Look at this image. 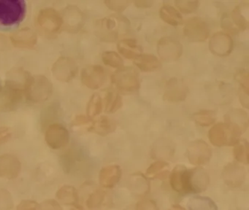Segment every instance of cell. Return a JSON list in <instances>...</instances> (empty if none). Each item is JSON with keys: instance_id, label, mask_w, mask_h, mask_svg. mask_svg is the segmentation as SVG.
I'll return each mask as SVG.
<instances>
[{"instance_id": "cell-28", "label": "cell", "mask_w": 249, "mask_h": 210, "mask_svg": "<svg viewBox=\"0 0 249 210\" xmlns=\"http://www.w3.org/2000/svg\"><path fill=\"white\" fill-rule=\"evenodd\" d=\"M189 210H218L216 204L211 198L205 196H194L188 202Z\"/></svg>"}, {"instance_id": "cell-34", "label": "cell", "mask_w": 249, "mask_h": 210, "mask_svg": "<svg viewBox=\"0 0 249 210\" xmlns=\"http://www.w3.org/2000/svg\"><path fill=\"white\" fill-rule=\"evenodd\" d=\"M123 105L122 97L119 93L108 92L106 96V112L107 113H114L119 110Z\"/></svg>"}, {"instance_id": "cell-17", "label": "cell", "mask_w": 249, "mask_h": 210, "mask_svg": "<svg viewBox=\"0 0 249 210\" xmlns=\"http://www.w3.org/2000/svg\"><path fill=\"white\" fill-rule=\"evenodd\" d=\"M21 163L19 159L12 154L0 156V177L14 179L19 176Z\"/></svg>"}, {"instance_id": "cell-50", "label": "cell", "mask_w": 249, "mask_h": 210, "mask_svg": "<svg viewBox=\"0 0 249 210\" xmlns=\"http://www.w3.org/2000/svg\"><path fill=\"white\" fill-rule=\"evenodd\" d=\"M134 4L139 8H149V7H152L154 1H148V0H138V1H134Z\"/></svg>"}, {"instance_id": "cell-49", "label": "cell", "mask_w": 249, "mask_h": 210, "mask_svg": "<svg viewBox=\"0 0 249 210\" xmlns=\"http://www.w3.org/2000/svg\"><path fill=\"white\" fill-rule=\"evenodd\" d=\"M239 97L241 102L242 105L246 109L249 108V93L243 90V89L240 88L239 90Z\"/></svg>"}, {"instance_id": "cell-12", "label": "cell", "mask_w": 249, "mask_h": 210, "mask_svg": "<svg viewBox=\"0 0 249 210\" xmlns=\"http://www.w3.org/2000/svg\"><path fill=\"white\" fill-rule=\"evenodd\" d=\"M65 29L71 33L79 32L85 23V16L81 10L75 5H69L64 10L62 16Z\"/></svg>"}, {"instance_id": "cell-13", "label": "cell", "mask_w": 249, "mask_h": 210, "mask_svg": "<svg viewBox=\"0 0 249 210\" xmlns=\"http://www.w3.org/2000/svg\"><path fill=\"white\" fill-rule=\"evenodd\" d=\"M24 94V86L7 80L2 92L4 108L7 110L15 109L21 103Z\"/></svg>"}, {"instance_id": "cell-45", "label": "cell", "mask_w": 249, "mask_h": 210, "mask_svg": "<svg viewBox=\"0 0 249 210\" xmlns=\"http://www.w3.org/2000/svg\"><path fill=\"white\" fill-rule=\"evenodd\" d=\"M136 210H160L157 204L152 200L143 199L138 201Z\"/></svg>"}, {"instance_id": "cell-14", "label": "cell", "mask_w": 249, "mask_h": 210, "mask_svg": "<svg viewBox=\"0 0 249 210\" xmlns=\"http://www.w3.org/2000/svg\"><path fill=\"white\" fill-rule=\"evenodd\" d=\"M170 183L172 189L178 193H191L189 169L182 165L176 166L170 174Z\"/></svg>"}, {"instance_id": "cell-9", "label": "cell", "mask_w": 249, "mask_h": 210, "mask_svg": "<svg viewBox=\"0 0 249 210\" xmlns=\"http://www.w3.org/2000/svg\"><path fill=\"white\" fill-rule=\"evenodd\" d=\"M78 70V65L73 58L60 57L53 64L52 74L56 80L68 83L76 76Z\"/></svg>"}, {"instance_id": "cell-10", "label": "cell", "mask_w": 249, "mask_h": 210, "mask_svg": "<svg viewBox=\"0 0 249 210\" xmlns=\"http://www.w3.org/2000/svg\"><path fill=\"white\" fill-rule=\"evenodd\" d=\"M45 140L51 148L59 150L69 143V131L61 124H51L46 128Z\"/></svg>"}, {"instance_id": "cell-25", "label": "cell", "mask_w": 249, "mask_h": 210, "mask_svg": "<svg viewBox=\"0 0 249 210\" xmlns=\"http://www.w3.org/2000/svg\"><path fill=\"white\" fill-rule=\"evenodd\" d=\"M118 51L124 58L134 60L142 52L141 46L135 39H125L119 41L117 45Z\"/></svg>"}, {"instance_id": "cell-53", "label": "cell", "mask_w": 249, "mask_h": 210, "mask_svg": "<svg viewBox=\"0 0 249 210\" xmlns=\"http://www.w3.org/2000/svg\"><path fill=\"white\" fill-rule=\"evenodd\" d=\"M71 210H84V208L80 205L79 204H77V205L74 206L73 208Z\"/></svg>"}, {"instance_id": "cell-6", "label": "cell", "mask_w": 249, "mask_h": 210, "mask_svg": "<svg viewBox=\"0 0 249 210\" xmlns=\"http://www.w3.org/2000/svg\"><path fill=\"white\" fill-rule=\"evenodd\" d=\"M157 52L161 59L166 62L178 61L183 53V46L178 39L171 36H164L157 44Z\"/></svg>"}, {"instance_id": "cell-20", "label": "cell", "mask_w": 249, "mask_h": 210, "mask_svg": "<svg viewBox=\"0 0 249 210\" xmlns=\"http://www.w3.org/2000/svg\"><path fill=\"white\" fill-rule=\"evenodd\" d=\"M210 183L208 172L202 168L189 169V186L191 193H199L205 191Z\"/></svg>"}, {"instance_id": "cell-2", "label": "cell", "mask_w": 249, "mask_h": 210, "mask_svg": "<svg viewBox=\"0 0 249 210\" xmlns=\"http://www.w3.org/2000/svg\"><path fill=\"white\" fill-rule=\"evenodd\" d=\"M53 93V85L44 75H29L24 86L26 97L33 102H46Z\"/></svg>"}, {"instance_id": "cell-19", "label": "cell", "mask_w": 249, "mask_h": 210, "mask_svg": "<svg viewBox=\"0 0 249 210\" xmlns=\"http://www.w3.org/2000/svg\"><path fill=\"white\" fill-rule=\"evenodd\" d=\"M222 177L228 186L231 188H239L244 182L246 171L241 165L230 163L224 167Z\"/></svg>"}, {"instance_id": "cell-4", "label": "cell", "mask_w": 249, "mask_h": 210, "mask_svg": "<svg viewBox=\"0 0 249 210\" xmlns=\"http://www.w3.org/2000/svg\"><path fill=\"white\" fill-rule=\"evenodd\" d=\"M113 86L121 92L133 93L140 88L138 73L130 67H122L116 70L111 76Z\"/></svg>"}, {"instance_id": "cell-23", "label": "cell", "mask_w": 249, "mask_h": 210, "mask_svg": "<svg viewBox=\"0 0 249 210\" xmlns=\"http://www.w3.org/2000/svg\"><path fill=\"white\" fill-rule=\"evenodd\" d=\"M134 64L145 72L157 71L161 67V62L155 55L141 53L134 59Z\"/></svg>"}, {"instance_id": "cell-43", "label": "cell", "mask_w": 249, "mask_h": 210, "mask_svg": "<svg viewBox=\"0 0 249 210\" xmlns=\"http://www.w3.org/2000/svg\"><path fill=\"white\" fill-rule=\"evenodd\" d=\"M169 165L167 162L159 160V161L154 162L147 169L146 175L148 176H155L157 174L162 172L163 169L168 167Z\"/></svg>"}, {"instance_id": "cell-7", "label": "cell", "mask_w": 249, "mask_h": 210, "mask_svg": "<svg viewBox=\"0 0 249 210\" xmlns=\"http://www.w3.org/2000/svg\"><path fill=\"white\" fill-rule=\"evenodd\" d=\"M186 154L192 164L198 166H203L211 160L212 149L203 140H195L188 146Z\"/></svg>"}, {"instance_id": "cell-32", "label": "cell", "mask_w": 249, "mask_h": 210, "mask_svg": "<svg viewBox=\"0 0 249 210\" xmlns=\"http://www.w3.org/2000/svg\"><path fill=\"white\" fill-rule=\"evenodd\" d=\"M234 157L240 163H249V142L246 140L239 141L234 147Z\"/></svg>"}, {"instance_id": "cell-30", "label": "cell", "mask_w": 249, "mask_h": 210, "mask_svg": "<svg viewBox=\"0 0 249 210\" xmlns=\"http://www.w3.org/2000/svg\"><path fill=\"white\" fill-rule=\"evenodd\" d=\"M103 108V99L100 95L95 93L91 96L88 105H87V117L91 119V118L97 116L101 113Z\"/></svg>"}, {"instance_id": "cell-35", "label": "cell", "mask_w": 249, "mask_h": 210, "mask_svg": "<svg viewBox=\"0 0 249 210\" xmlns=\"http://www.w3.org/2000/svg\"><path fill=\"white\" fill-rule=\"evenodd\" d=\"M106 198V191L101 189H97L90 194L89 196L87 198L86 204L89 210L100 208L104 203Z\"/></svg>"}, {"instance_id": "cell-15", "label": "cell", "mask_w": 249, "mask_h": 210, "mask_svg": "<svg viewBox=\"0 0 249 210\" xmlns=\"http://www.w3.org/2000/svg\"><path fill=\"white\" fill-rule=\"evenodd\" d=\"M232 38L224 32H217L210 39L209 49L214 55L218 56H227L233 50Z\"/></svg>"}, {"instance_id": "cell-3", "label": "cell", "mask_w": 249, "mask_h": 210, "mask_svg": "<svg viewBox=\"0 0 249 210\" xmlns=\"http://www.w3.org/2000/svg\"><path fill=\"white\" fill-rule=\"evenodd\" d=\"M27 4L23 0H0V25L12 26L24 20Z\"/></svg>"}, {"instance_id": "cell-41", "label": "cell", "mask_w": 249, "mask_h": 210, "mask_svg": "<svg viewBox=\"0 0 249 210\" xmlns=\"http://www.w3.org/2000/svg\"><path fill=\"white\" fill-rule=\"evenodd\" d=\"M131 1L127 0H107L105 1V4L110 10L117 13H122L127 8Z\"/></svg>"}, {"instance_id": "cell-44", "label": "cell", "mask_w": 249, "mask_h": 210, "mask_svg": "<svg viewBox=\"0 0 249 210\" xmlns=\"http://www.w3.org/2000/svg\"><path fill=\"white\" fill-rule=\"evenodd\" d=\"M37 210H63L60 203L55 199H47L38 204Z\"/></svg>"}, {"instance_id": "cell-47", "label": "cell", "mask_w": 249, "mask_h": 210, "mask_svg": "<svg viewBox=\"0 0 249 210\" xmlns=\"http://www.w3.org/2000/svg\"><path fill=\"white\" fill-rule=\"evenodd\" d=\"M11 138V133L10 132L9 128L6 127H1L0 128V144L7 142Z\"/></svg>"}, {"instance_id": "cell-38", "label": "cell", "mask_w": 249, "mask_h": 210, "mask_svg": "<svg viewBox=\"0 0 249 210\" xmlns=\"http://www.w3.org/2000/svg\"><path fill=\"white\" fill-rule=\"evenodd\" d=\"M58 112H59V107L57 105H50V106L46 107L43 110V114L41 115V122L43 124V127L49 123L51 121H53L58 116Z\"/></svg>"}, {"instance_id": "cell-52", "label": "cell", "mask_w": 249, "mask_h": 210, "mask_svg": "<svg viewBox=\"0 0 249 210\" xmlns=\"http://www.w3.org/2000/svg\"><path fill=\"white\" fill-rule=\"evenodd\" d=\"M170 210H186V209L183 208L181 206L178 205V204H176V205H173V207L170 208Z\"/></svg>"}, {"instance_id": "cell-18", "label": "cell", "mask_w": 249, "mask_h": 210, "mask_svg": "<svg viewBox=\"0 0 249 210\" xmlns=\"http://www.w3.org/2000/svg\"><path fill=\"white\" fill-rule=\"evenodd\" d=\"M189 90L183 81L171 78L166 84L164 99L170 102H180L186 99Z\"/></svg>"}, {"instance_id": "cell-1", "label": "cell", "mask_w": 249, "mask_h": 210, "mask_svg": "<svg viewBox=\"0 0 249 210\" xmlns=\"http://www.w3.org/2000/svg\"><path fill=\"white\" fill-rule=\"evenodd\" d=\"M245 131L231 122H218L208 132V139L213 145L216 147L234 146L240 141V136Z\"/></svg>"}, {"instance_id": "cell-5", "label": "cell", "mask_w": 249, "mask_h": 210, "mask_svg": "<svg viewBox=\"0 0 249 210\" xmlns=\"http://www.w3.org/2000/svg\"><path fill=\"white\" fill-rule=\"evenodd\" d=\"M39 28L46 35H56L62 27V16L53 8L42 9L37 17Z\"/></svg>"}, {"instance_id": "cell-33", "label": "cell", "mask_w": 249, "mask_h": 210, "mask_svg": "<svg viewBox=\"0 0 249 210\" xmlns=\"http://www.w3.org/2000/svg\"><path fill=\"white\" fill-rule=\"evenodd\" d=\"M102 60L106 65L112 68L120 69L124 66L123 58L115 51H105L102 55Z\"/></svg>"}, {"instance_id": "cell-46", "label": "cell", "mask_w": 249, "mask_h": 210, "mask_svg": "<svg viewBox=\"0 0 249 210\" xmlns=\"http://www.w3.org/2000/svg\"><path fill=\"white\" fill-rule=\"evenodd\" d=\"M38 203L34 200H22L17 207L16 210H37Z\"/></svg>"}, {"instance_id": "cell-42", "label": "cell", "mask_w": 249, "mask_h": 210, "mask_svg": "<svg viewBox=\"0 0 249 210\" xmlns=\"http://www.w3.org/2000/svg\"><path fill=\"white\" fill-rule=\"evenodd\" d=\"M235 79L239 84L240 85V88L249 93V72L246 70H239L235 74Z\"/></svg>"}, {"instance_id": "cell-48", "label": "cell", "mask_w": 249, "mask_h": 210, "mask_svg": "<svg viewBox=\"0 0 249 210\" xmlns=\"http://www.w3.org/2000/svg\"><path fill=\"white\" fill-rule=\"evenodd\" d=\"M91 121V119H90L88 117L84 116V115H78V116L75 117L72 124L74 125L78 126V125H86V124L89 123Z\"/></svg>"}, {"instance_id": "cell-54", "label": "cell", "mask_w": 249, "mask_h": 210, "mask_svg": "<svg viewBox=\"0 0 249 210\" xmlns=\"http://www.w3.org/2000/svg\"><path fill=\"white\" fill-rule=\"evenodd\" d=\"M0 91H2V84H1V80H0Z\"/></svg>"}, {"instance_id": "cell-22", "label": "cell", "mask_w": 249, "mask_h": 210, "mask_svg": "<svg viewBox=\"0 0 249 210\" xmlns=\"http://www.w3.org/2000/svg\"><path fill=\"white\" fill-rule=\"evenodd\" d=\"M11 41L17 48H32L37 44V35L30 28H23L11 35Z\"/></svg>"}, {"instance_id": "cell-26", "label": "cell", "mask_w": 249, "mask_h": 210, "mask_svg": "<svg viewBox=\"0 0 249 210\" xmlns=\"http://www.w3.org/2000/svg\"><path fill=\"white\" fill-rule=\"evenodd\" d=\"M116 122L107 116H101L93 122L90 131L100 136H107L116 131Z\"/></svg>"}, {"instance_id": "cell-39", "label": "cell", "mask_w": 249, "mask_h": 210, "mask_svg": "<svg viewBox=\"0 0 249 210\" xmlns=\"http://www.w3.org/2000/svg\"><path fill=\"white\" fill-rule=\"evenodd\" d=\"M167 141H161L157 142V146H155V150H154L153 153L155 155V157H158L157 158H161L169 157L174 153V149L173 145L165 147L167 144Z\"/></svg>"}, {"instance_id": "cell-37", "label": "cell", "mask_w": 249, "mask_h": 210, "mask_svg": "<svg viewBox=\"0 0 249 210\" xmlns=\"http://www.w3.org/2000/svg\"><path fill=\"white\" fill-rule=\"evenodd\" d=\"M175 4L181 13H185V14H190L197 10L199 2L198 1L177 0V1H175Z\"/></svg>"}, {"instance_id": "cell-8", "label": "cell", "mask_w": 249, "mask_h": 210, "mask_svg": "<svg viewBox=\"0 0 249 210\" xmlns=\"http://www.w3.org/2000/svg\"><path fill=\"white\" fill-rule=\"evenodd\" d=\"M183 35L190 42H204L209 36V27L200 18L193 17L185 23Z\"/></svg>"}, {"instance_id": "cell-36", "label": "cell", "mask_w": 249, "mask_h": 210, "mask_svg": "<svg viewBox=\"0 0 249 210\" xmlns=\"http://www.w3.org/2000/svg\"><path fill=\"white\" fill-rule=\"evenodd\" d=\"M231 20L236 25L237 29L241 31H245L248 26V20L242 13V9L240 5L237 6L231 13Z\"/></svg>"}, {"instance_id": "cell-27", "label": "cell", "mask_w": 249, "mask_h": 210, "mask_svg": "<svg viewBox=\"0 0 249 210\" xmlns=\"http://www.w3.org/2000/svg\"><path fill=\"white\" fill-rule=\"evenodd\" d=\"M160 16L161 20L171 26H177L183 23V16L171 5L162 6L160 10Z\"/></svg>"}, {"instance_id": "cell-21", "label": "cell", "mask_w": 249, "mask_h": 210, "mask_svg": "<svg viewBox=\"0 0 249 210\" xmlns=\"http://www.w3.org/2000/svg\"><path fill=\"white\" fill-rule=\"evenodd\" d=\"M122 171L118 165L105 166L99 174V182L104 188H113L122 178Z\"/></svg>"}, {"instance_id": "cell-16", "label": "cell", "mask_w": 249, "mask_h": 210, "mask_svg": "<svg viewBox=\"0 0 249 210\" xmlns=\"http://www.w3.org/2000/svg\"><path fill=\"white\" fill-rule=\"evenodd\" d=\"M117 22L113 18H104L97 20L96 36L103 42H113L118 39Z\"/></svg>"}, {"instance_id": "cell-11", "label": "cell", "mask_w": 249, "mask_h": 210, "mask_svg": "<svg viewBox=\"0 0 249 210\" xmlns=\"http://www.w3.org/2000/svg\"><path fill=\"white\" fill-rule=\"evenodd\" d=\"M81 78L84 86L91 90H97L106 81V71L102 66H88L81 71Z\"/></svg>"}, {"instance_id": "cell-29", "label": "cell", "mask_w": 249, "mask_h": 210, "mask_svg": "<svg viewBox=\"0 0 249 210\" xmlns=\"http://www.w3.org/2000/svg\"><path fill=\"white\" fill-rule=\"evenodd\" d=\"M225 120L226 122L235 124L243 128L244 131L247 129L249 123L248 114L243 109H234L230 111L225 115Z\"/></svg>"}, {"instance_id": "cell-31", "label": "cell", "mask_w": 249, "mask_h": 210, "mask_svg": "<svg viewBox=\"0 0 249 210\" xmlns=\"http://www.w3.org/2000/svg\"><path fill=\"white\" fill-rule=\"evenodd\" d=\"M194 120L197 125L202 127L210 126L215 121V113L212 110H199L193 115Z\"/></svg>"}, {"instance_id": "cell-51", "label": "cell", "mask_w": 249, "mask_h": 210, "mask_svg": "<svg viewBox=\"0 0 249 210\" xmlns=\"http://www.w3.org/2000/svg\"><path fill=\"white\" fill-rule=\"evenodd\" d=\"M169 176H170V172H169V171H162V172L153 176V178H157V179L163 180V179H167Z\"/></svg>"}, {"instance_id": "cell-24", "label": "cell", "mask_w": 249, "mask_h": 210, "mask_svg": "<svg viewBox=\"0 0 249 210\" xmlns=\"http://www.w3.org/2000/svg\"><path fill=\"white\" fill-rule=\"evenodd\" d=\"M56 198L61 204L74 206L79 204L78 190L72 185H65L61 187L56 193Z\"/></svg>"}, {"instance_id": "cell-40", "label": "cell", "mask_w": 249, "mask_h": 210, "mask_svg": "<svg viewBox=\"0 0 249 210\" xmlns=\"http://www.w3.org/2000/svg\"><path fill=\"white\" fill-rule=\"evenodd\" d=\"M14 208V200L11 192L0 189V210H11Z\"/></svg>"}]
</instances>
